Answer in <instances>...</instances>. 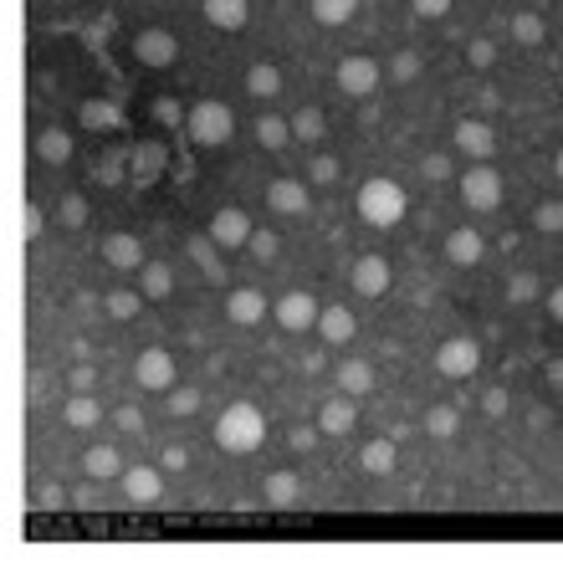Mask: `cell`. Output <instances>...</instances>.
I'll return each instance as SVG.
<instances>
[{
	"mask_svg": "<svg viewBox=\"0 0 563 563\" xmlns=\"http://www.w3.org/2000/svg\"><path fill=\"white\" fill-rule=\"evenodd\" d=\"M262 441H267V416L252 400L225 405L221 420H216V445L231 456H246V451H262Z\"/></svg>",
	"mask_w": 563,
	"mask_h": 563,
	"instance_id": "obj_1",
	"label": "cell"
},
{
	"mask_svg": "<svg viewBox=\"0 0 563 563\" xmlns=\"http://www.w3.org/2000/svg\"><path fill=\"white\" fill-rule=\"evenodd\" d=\"M358 216L374 225V231H389V225L405 221V190L395 185V179L374 175L358 185Z\"/></svg>",
	"mask_w": 563,
	"mask_h": 563,
	"instance_id": "obj_2",
	"label": "cell"
},
{
	"mask_svg": "<svg viewBox=\"0 0 563 563\" xmlns=\"http://www.w3.org/2000/svg\"><path fill=\"white\" fill-rule=\"evenodd\" d=\"M185 129H190V139H195L200 148H221L225 139L236 134V113H231L221 98H200V103L190 108Z\"/></svg>",
	"mask_w": 563,
	"mask_h": 563,
	"instance_id": "obj_3",
	"label": "cell"
},
{
	"mask_svg": "<svg viewBox=\"0 0 563 563\" xmlns=\"http://www.w3.org/2000/svg\"><path fill=\"white\" fill-rule=\"evenodd\" d=\"M461 206L466 210H497L503 206V175L492 169V159H476L466 175H461Z\"/></svg>",
	"mask_w": 563,
	"mask_h": 563,
	"instance_id": "obj_4",
	"label": "cell"
},
{
	"mask_svg": "<svg viewBox=\"0 0 563 563\" xmlns=\"http://www.w3.org/2000/svg\"><path fill=\"white\" fill-rule=\"evenodd\" d=\"M272 318H277L287 333H318V318H323V308H318V297H312V292L292 287V292H282L277 302H272Z\"/></svg>",
	"mask_w": 563,
	"mask_h": 563,
	"instance_id": "obj_5",
	"label": "cell"
},
{
	"mask_svg": "<svg viewBox=\"0 0 563 563\" xmlns=\"http://www.w3.org/2000/svg\"><path fill=\"white\" fill-rule=\"evenodd\" d=\"M379 62L364 57V52H354V57H343L339 67H333V82H339L343 98H374L379 92Z\"/></svg>",
	"mask_w": 563,
	"mask_h": 563,
	"instance_id": "obj_6",
	"label": "cell"
},
{
	"mask_svg": "<svg viewBox=\"0 0 563 563\" xmlns=\"http://www.w3.org/2000/svg\"><path fill=\"white\" fill-rule=\"evenodd\" d=\"M134 379H139V389H148V395H169L179 379L175 354H169V349H144V354L134 358Z\"/></svg>",
	"mask_w": 563,
	"mask_h": 563,
	"instance_id": "obj_7",
	"label": "cell"
},
{
	"mask_svg": "<svg viewBox=\"0 0 563 563\" xmlns=\"http://www.w3.org/2000/svg\"><path fill=\"white\" fill-rule=\"evenodd\" d=\"M435 369L445 374V379H472L476 369H482V343L476 339H445L441 349H435Z\"/></svg>",
	"mask_w": 563,
	"mask_h": 563,
	"instance_id": "obj_8",
	"label": "cell"
},
{
	"mask_svg": "<svg viewBox=\"0 0 563 563\" xmlns=\"http://www.w3.org/2000/svg\"><path fill=\"white\" fill-rule=\"evenodd\" d=\"M134 57L139 67H175L179 62V36L175 31H164V26H148L134 36Z\"/></svg>",
	"mask_w": 563,
	"mask_h": 563,
	"instance_id": "obj_9",
	"label": "cell"
},
{
	"mask_svg": "<svg viewBox=\"0 0 563 563\" xmlns=\"http://www.w3.org/2000/svg\"><path fill=\"white\" fill-rule=\"evenodd\" d=\"M206 231H210V236H216V241H221L225 252H241V246L252 241V231H256V225H252V216H246V210H241V206H221V210H216V216H210V225H206Z\"/></svg>",
	"mask_w": 563,
	"mask_h": 563,
	"instance_id": "obj_10",
	"label": "cell"
},
{
	"mask_svg": "<svg viewBox=\"0 0 563 563\" xmlns=\"http://www.w3.org/2000/svg\"><path fill=\"white\" fill-rule=\"evenodd\" d=\"M349 282H354L358 297H385L389 282H395V272H389L385 256H358L354 272H349Z\"/></svg>",
	"mask_w": 563,
	"mask_h": 563,
	"instance_id": "obj_11",
	"label": "cell"
},
{
	"mask_svg": "<svg viewBox=\"0 0 563 563\" xmlns=\"http://www.w3.org/2000/svg\"><path fill=\"white\" fill-rule=\"evenodd\" d=\"M267 206L277 210V216H308L312 195H308V185H302V179L282 175V179H272V185H267Z\"/></svg>",
	"mask_w": 563,
	"mask_h": 563,
	"instance_id": "obj_12",
	"label": "cell"
},
{
	"mask_svg": "<svg viewBox=\"0 0 563 563\" xmlns=\"http://www.w3.org/2000/svg\"><path fill=\"white\" fill-rule=\"evenodd\" d=\"M129 169H134L139 185H154V179L169 169V148H164L159 139H144V144L129 148Z\"/></svg>",
	"mask_w": 563,
	"mask_h": 563,
	"instance_id": "obj_13",
	"label": "cell"
},
{
	"mask_svg": "<svg viewBox=\"0 0 563 563\" xmlns=\"http://www.w3.org/2000/svg\"><path fill=\"white\" fill-rule=\"evenodd\" d=\"M451 139H456V148L466 159H492V154H497V134H492L482 119H461Z\"/></svg>",
	"mask_w": 563,
	"mask_h": 563,
	"instance_id": "obj_14",
	"label": "cell"
},
{
	"mask_svg": "<svg viewBox=\"0 0 563 563\" xmlns=\"http://www.w3.org/2000/svg\"><path fill=\"white\" fill-rule=\"evenodd\" d=\"M225 318L236 328H256L262 318H267V297L256 292V287H236V292L225 297Z\"/></svg>",
	"mask_w": 563,
	"mask_h": 563,
	"instance_id": "obj_15",
	"label": "cell"
},
{
	"mask_svg": "<svg viewBox=\"0 0 563 563\" xmlns=\"http://www.w3.org/2000/svg\"><path fill=\"white\" fill-rule=\"evenodd\" d=\"M482 252H487V241H482V231H472V225H456V231L445 236V262H451V267H476Z\"/></svg>",
	"mask_w": 563,
	"mask_h": 563,
	"instance_id": "obj_16",
	"label": "cell"
},
{
	"mask_svg": "<svg viewBox=\"0 0 563 563\" xmlns=\"http://www.w3.org/2000/svg\"><path fill=\"white\" fill-rule=\"evenodd\" d=\"M123 492H129V503L148 507V503H159V492H164V476L154 472V466H123Z\"/></svg>",
	"mask_w": 563,
	"mask_h": 563,
	"instance_id": "obj_17",
	"label": "cell"
},
{
	"mask_svg": "<svg viewBox=\"0 0 563 563\" xmlns=\"http://www.w3.org/2000/svg\"><path fill=\"white\" fill-rule=\"evenodd\" d=\"M262 503L267 507H297L302 503V476L297 472H267L262 476Z\"/></svg>",
	"mask_w": 563,
	"mask_h": 563,
	"instance_id": "obj_18",
	"label": "cell"
},
{
	"mask_svg": "<svg viewBox=\"0 0 563 563\" xmlns=\"http://www.w3.org/2000/svg\"><path fill=\"white\" fill-rule=\"evenodd\" d=\"M103 262L119 272H139L144 267V246H139V236H129V231H113V236L103 241Z\"/></svg>",
	"mask_w": 563,
	"mask_h": 563,
	"instance_id": "obj_19",
	"label": "cell"
},
{
	"mask_svg": "<svg viewBox=\"0 0 563 563\" xmlns=\"http://www.w3.org/2000/svg\"><path fill=\"white\" fill-rule=\"evenodd\" d=\"M77 123L92 129V134H119L123 113H119V103H108V98H88V103L77 108Z\"/></svg>",
	"mask_w": 563,
	"mask_h": 563,
	"instance_id": "obj_20",
	"label": "cell"
},
{
	"mask_svg": "<svg viewBox=\"0 0 563 563\" xmlns=\"http://www.w3.org/2000/svg\"><path fill=\"white\" fill-rule=\"evenodd\" d=\"M185 252L195 256V267L206 272L210 282H225V262H221L225 246H221L216 236H210V231H206V236H190V241H185Z\"/></svg>",
	"mask_w": 563,
	"mask_h": 563,
	"instance_id": "obj_21",
	"label": "cell"
},
{
	"mask_svg": "<svg viewBox=\"0 0 563 563\" xmlns=\"http://www.w3.org/2000/svg\"><path fill=\"white\" fill-rule=\"evenodd\" d=\"M318 426H323V435H349V430L358 426L354 395H339V400H328L323 410H318Z\"/></svg>",
	"mask_w": 563,
	"mask_h": 563,
	"instance_id": "obj_22",
	"label": "cell"
},
{
	"mask_svg": "<svg viewBox=\"0 0 563 563\" xmlns=\"http://www.w3.org/2000/svg\"><path fill=\"white\" fill-rule=\"evenodd\" d=\"M354 333H358L354 312H349V308H323V318H318V339H323L328 349H343Z\"/></svg>",
	"mask_w": 563,
	"mask_h": 563,
	"instance_id": "obj_23",
	"label": "cell"
},
{
	"mask_svg": "<svg viewBox=\"0 0 563 563\" xmlns=\"http://www.w3.org/2000/svg\"><path fill=\"white\" fill-rule=\"evenodd\" d=\"M206 21L216 31H241L252 21V0H206Z\"/></svg>",
	"mask_w": 563,
	"mask_h": 563,
	"instance_id": "obj_24",
	"label": "cell"
},
{
	"mask_svg": "<svg viewBox=\"0 0 563 563\" xmlns=\"http://www.w3.org/2000/svg\"><path fill=\"white\" fill-rule=\"evenodd\" d=\"M82 472H88L92 482H113V476H123V456L113 445H88V451H82Z\"/></svg>",
	"mask_w": 563,
	"mask_h": 563,
	"instance_id": "obj_25",
	"label": "cell"
},
{
	"mask_svg": "<svg viewBox=\"0 0 563 563\" xmlns=\"http://www.w3.org/2000/svg\"><path fill=\"white\" fill-rule=\"evenodd\" d=\"M31 148H36V159H42V164H67L77 144H73V134H67V129H42Z\"/></svg>",
	"mask_w": 563,
	"mask_h": 563,
	"instance_id": "obj_26",
	"label": "cell"
},
{
	"mask_svg": "<svg viewBox=\"0 0 563 563\" xmlns=\"http://www.w3.org/2000/svg\"><path fill=\"white\" fill-rule=\"evenodd\" d=\"M139 292H144L148 302H164V297L175 292V272L164 267V262H144V267H139Z\"/></svg>",
	"mask_w": 563,
	"mask_h": 563,
	"instance_id": "obj_27",
	"label": "cell"
},
{
	"mask_svg": "<svg viewBox=\"0 0 563 563\" xmlns=\"http://www.w3.org/2000/svg\"><path fill=\"white\" fill-rule=\"evenodd\" d=\"M62 420L73 430H92L98 420H103V410H98V400H92V389H77L73 400H67V410H62Z\"/></svg>",
	"mask_w": 563,
	"mask_h": 563,
	"instance_id": "obj_28",
	"label": "cell"
},
{
	"mask_svg": "<svg viewBox=\"0 0 563 563\" xmlns=\"http://www.w3.org/2000/svg\"><path fill=\"white\" fill-rule=\"evenodd\" d=\"M339 389L343 395H354V400H364V395L374 389V369L364 364V358H349V364L339 369Z\"/></svg>",
	"mask_w": 563,
	"mask_h": 563,
	"instance_id": "obj_29",
	"label": "cell"
},
{
	"mask_svg": "<svg viewBox=\"0 0 563 563\" xmlns=\"http://www.w3.org/2000/svg\"><path fill=\"white\" fill-rule=\"evenodd\" d=\"M308 11L318 26H343V21H354L358 0H308Z\"/></svg>",
	"mask_w": 563,
	"mask_h": 563,
	"instance_id": "obj_30",
	"label": "cell"
},
{
	"mask_svg": "<svg viewBox=\"0 0 563 563\" xmlns=\"http://www.w3.org/2000/svg\"><path fill=\"white\" fill-rule=\"evenodd\" d=\"M358 466L369 476H389L395 472V441H369L364 451H358Z\"/></svg>",
	"mask_w": 563,
	"mask_h": 563,
	"instance_id": "obj_31",
	"label": "cell"
},
{
	"mask_svg": "<svg viewBox=\"0 0 563 563\" xmlns=\"http://www.w3.org/2000/svg\"><path fill=\"white\" fill-rule=\"evenodd\" d=\"M246 92H252L256 103H262V98H277V92H282V73L272 67V62H256L252 73H246Z\"/></svg>",
	"mask_w": 563,
	"mask_h": 563,
	"instance_id": "obj_32",
	"label": "cell"
},
{
	"mask_svg": "<svg viewBox=\"0 0 563 563\" xmlns=\"http://www.w3.org/2000/svg\"><path fill=\"white\" fill-rule=\"evenodd\" d=\"M512 42H522V46H543V42H549L543 15H538V11H518V15H512Z\"/></svg>",
	"mask_w": 563,
	"mask_h": 563,
	"instance_id": "obj_33",
	"label": "cell"
},
{
	"mask_svg": "<svg viewBox=\"0 0 563 563\" xmlns=\"http://www.w3.org/2000/svg\"><path fill=\"white\" fill-rule=\"evenodd\" d=\"M287 139H292V119H277V113L256 119V144L262 148H287Z\"/></svg>",
	"mask_w": 563,
	"mask_h": 563,
	"instance_id": "obj_34",
	"label": "cell"
},
{
	"mask_svg": "<svg viewBox=\"0 0 563 563\" xmlns=\"http://www.w3.org/2000/svg\"><path fill=\"white\" fill-rule=\"evenodd\" d=\"M461 430V416L451 410V405H430L426 410V435H435V441H451Z\"/></svg>",
	"mask_w": 563,
	"mask_h": 563,
	"instance_id": "obj_35",
	"label": "cell"
},
{
	"mask_svg": "<svg viewBox=\"0 0 563 563\" xmlns=\"http://www.w3.org/2000/svg\"><path fill=\"white\" fill-rule=\"evenodd\" d=\"M57 225H67V231H82V225H88V200H82V195H62Z\"/></svg>",
	"mask_w": 563,
	"mask_h": 563,
	"instance_id": "obj_36",
	"label": "cell"
},
{
	"mask_svg": "<svg viewBox=\"0 0 563 563\" xmlns=\"http://www.w3.org/2000/svg\"><path fill=\"white\" fill-rule=\"evenodd\" d=\"M139 302H148V297L139 292V287H119V292H108V312H113L119 323H123V318H134Z\"/></svg>",
	"mask_w": 563,
	"mask_h": 563,
	"instance_id": "obj_37",
	"label": "cell"
},
{
	"mask_svg": "<svg viewBox=\"0 0 563 563\" xmlns=\"http://www.w3.org/2000/svg\"><path fill=\"white\" fill-rule=\"evenodd\" d=\"M533 231H543V236H559V231H563V200H543V206L533 210Z\"/></svg>",
	"mask_w": 563,
	"mask_h": 563,
	"instance_id": "obj_38",
	"label": "cell"
},
{
	"mask_svg": "<svg viewBox=\"0 0 563 563\" xmlns=\"http://www.w3.org/2000/svg\"><path fill=\"white\" fill-rule=\"evenodd\" d=\"M323 108H297L292 113V134L297 139H323Z\"/></svg>",
	"mask_w": 563,
	"mask_h": 563,
	"instance_id": "obj_39",
	"label": "cell"
},
{
	"mask_svg": "<svg viewBox=\"0 0 563 563\" xmlns=\"http://www.w3.org/2000/svg\"><path fill=\"white\" fill-rule=\"evenodd\" d=\"M195 410H200V389H190V385H175V389H169V416H175V420H190Z\"/></svg>",
	"mask_w": 563,
	"mask_h": 563,
	"instance_id": "obj_40",
	"label": "cell"
},
{
	"mask_svg": "<svg viewBox=\"0 0 563 563\" xmlns=\"http://www.w3.org/2000/svg\"><path fill=\"white\" fill-rule=\"evenodd\" d=\"M185 119H190V113L179 108V98H169V92H159V98H154V123H164V129H179Z\"/></svg>",
	"mask_w": 563,
	"mask_h": 563,
	"instance_id": "obj_41",
	"label": "cell"
},
{
	"mask_svg": "<svg viewBox=\"0 0 563 563\" xmlns=\"http://www.w3.org/2000/svg\"><path fill=\"white\" fill-rule=\"evenodd\" d=\"M533 297H538V277H533V272H518V277L507 282V302H518V308H528Z\"/></svg>",
	"mask_w": 563,
	"mask_h": 563,
	"instance_id": "obj_42",
	"label": "cell"
},
{
	"mask_svg": "<svg viewBox=\"0 0 563 563\" xmlns=\"http://www.w3.org/2000/svg\"><path fill=\"white\" fill-rule=\"evenodd\" d=\"M389 77H395V82H416V77H420V57H416V52H395Z\"/></svg>",
	"mask_w": 563,
	"mask_h": 563,
	"instance_id": "obj_43",
	"label": "cell"
},
{
	"mask_svg": "<svg viewBox=\"0 0 563 563\" xmlns=\"http://www.w3.org/2000/svg\"><path fill=\"white\" fill-rule=\"evenodd\" d=\"M246 252H252L256 262H272V256L282 252V241L272 236V231H252V241H246Z\"/></svg>",
	"mask_w": 563,
	"mask_h": 563,
	"instance_id": "obj_44",
	"label": "cell"
},
{
	"mask_svg": "<svg viewBox=\"0 0 563 563\" xmlns=\"http://www.w3.org/2000/svg\"><path fill=\"white\" fill-rule=\"evenodd\" d=\"M466 62H472L476 73H487L492 62H497V46H492V42H487V36H476V42H472V46H466Z\"/></svg>",
	"mask_w": 563,
	"mask_h": 563,
	"instance_id": "obj_45",
	"label": "cell"
},
{
	"mask_svg": "<svg viewBox=\"0 0 563 563\" xmlns=\"http://www.w3.org/2000/svg\"><path fill=\"white\" fill-rule=\"evenodd\" d=\"M308 179L312 185H333V179H339V159H333V154H318V159L308 164Z\"/></svg>",
	"mask_w": 563,
	"mask_h": 563,
	"instance_id": "obj_46",
	"label": "cell"
},
{
	"mask_svg": "<svg viewBox=\"0 0 563 563\" xmlns=\"http://www.w3.org/2000/svg\"><path fill=\"white\" fill-rule=\"evenodd\" d=\"M36 236H42V206L26 200V206H21V241H36Z\"/></svg>",
	"mask_w": 563,
	"mask_h": 563,
	"instance_id": "obj_47",
	"label": "cell"
},
{
	"mask_svg": "<svg viewBox=\"0 0 563 563\" xmlns=\"http://www.w3.org/2000/svg\"><path fill=\"white\" fill-rule=\"evenodd\" d=\"M123 164H129V154H103V164H98V179H103V185H119V179H123Z\"/></svg>",
	"mask_w": 563,
	"mask_h": 563,
	"instance_id": "obj_48",
	"label": "cell"
},
{
	"mask_svg": "<svg viewBox=\"0 0 563 563\" xmlns=\"http://www.w3.org/2000/svg\"><path fill=\"white\" fill-rule=\"evenodd\" d=\"M318 435H323V426H292V435H287V441H292V451H312V445H318Z\"/></svg>",
	"mask_w": 563,
	"mask_h": 563,
	"instance_id": "obj_49",
	"label": "cell"
},
{
	"mask_svg": "<svg viewBox=\"0 0 563 563\" xmlns=\"http://www.w3.org/2000/svg\"><path fill=\"white\" fill-rule=\"evenodd\" d=\"M410 11H416L420 21H441V15L451 11V0H410Z\"/></svg>",
	"mask_w": 563,
	"mask_h": 563,
	"instance_id": "obj_50",
	"label": "cell"
},
{
	"mask_svg": "<svg viewBox=\"0 0 563 563\" xmlns=\"http://www.w3.org/2000/svg\"><path fill=\"white\" fill-rule=\"evenodd\" d=\"M420 175H426V179H451V159H445V154H426Z\"/></svg>",
	"mask_w": 563,
	"mask_h": 563,
	"instance_id": "obj_51",
	"label": "cell"
},
{
	"mask_svg": "<svg viewBox=\"0 0 563 563\" xmlns=\"http://www.w3.org/2000/svg\"><path fill=\"white\" fill-rule=\"evenodd\" d=\"M113 426H119L123 435H144V416H139L134 405H129V410H119V416H113Z\"/></svg>",
	"mask_w": 563,
	"mask_h": 563,
	"instance_id": "obj_52",
	"label": "cell"
},
{
	"mask_svg": "<svg viewBox=\"0 0 563 563\" xmlns=\"http://www.w3.org/2000/svg\"><path fill=\"white\" fill-rule=\"evenodd\" d=\"M159 461H164V472H185V466H190V451H185V445H169Z\"/></svg>",
	"mask_w": 563,
	"mask_h": 563,
	"instance_id": "obj_53",
	"label": "cell"
},
{
	"mask_svg": "<svg viewBox=\"0 0 563 563\" xmlns=\"http://www.w3.org/2000/svg\"><path fill=\"white\" fill-rule=\"evenodd\" d=\"M482 410H487V416H507V389H487V395H482Z\"/></svg>",
	"mask_w": 563,
	"mask_h": 563,
	"instance_id": "obj_54",
	"label": "cell"
},
{
	"mask_svg": "<svg viewBox=\"0 0 563 563\" xmlns=\"http://www.w3.org/2000/svg\"><path fill=\"white\" fill-rule=\"evenodd\" d=\"M67 379H73V389H92V385H98V374H92L88 364H77V369L67 374Z\"/></svg>",
	"mask_w": 563,
	"mask_h": 563,
	"instance_id": "obj_55",
	"label": "cell"
},
{
	"mask_svg": "<svg viewBox=\"0 0 563 563\" xmlns=\"http://www.w3.org/2000/svg\"><path fill=\"white\" fill-rule=\"evenodd\" d=\"M549 312H553V318H559V323H563V282H559V287H553V292H549Z\"/></svg>",
	"mask_w": 563,
	"mask_h": 563,
	"instance_id": "obj_56",
	"label": "cell"
},
{
	"mask_svg": "<svg viewBox=\"0 0 563 563\" xmlns=\"http://www.w3.org/2000/svg\"><path fill=\"white\" fill-rule=\"evenodd\" d=\"M42 503H46V507H57V503H67V492H62V487H46V492H42Z\"/></svg>",
	"mask_w": 563,
	"mask_h": 563,
	"instance_id": "obj_57",
	"label": "cell"
},
{
	"mask_svg": "<svg viewBox=\"0 0 563 563\" xmlns=\"http://www.w3.org/2000/svg\"><path fill=\"white\" fill-rule=\"evenodd\" d=\"M549 379H553V389H563V358H553L549 364Z\"/></svg>",
	"mask_w": 563,
	"mask_h": 563,
	"instance_id": "obj_58",
	"label": "cell"
},
{
	"mask_svg": "<svg viewBox=\"0 0 563 563\" xmlns=\"http://www.w3.org/2000/svg\"><path fill=\"white\" fill-rule=\"evenodd\" d=\"M553 175H559V179H563V148H559V159H553Z\"/></svg>",
	"mask_w": 563,
	"mask_h": 563,
	"instance_id": "obj_59",
	"label": "cell"
},
{
	"mask_svg": "<svg viewBox=\"0 0 563 563\" xmlns=\"http://www.w3.org/2000/svg\"><path fill=\"white\" fill-rule=\"evenodd\" d=\"M559 88H563V82H559Z\"/></svg>",
	"mask_w": 563,
	"mask_h": 563,
	"instance_id": "obj_60",
	"label": "cell"
}]
</instances>
